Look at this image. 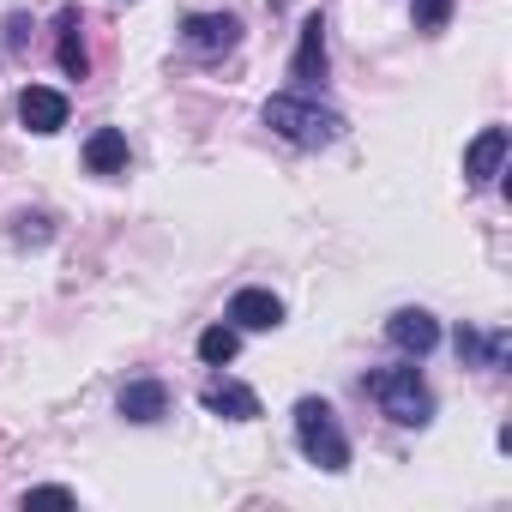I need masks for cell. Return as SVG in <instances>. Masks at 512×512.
Returning <instances> with one entry per match:
<instances>
[{
  "label": "cell",
  "mask_w": 512,
  "mask_h": 512,
  "mask_svg": "<svg viewBox=\"0 0 512 512\" xmlns=\"http://www.w3.org/2000/svg\"><path fill=\"white\" fill-rule=\"evenodd\" d=\"M55 31H61V43H55L61 73H67V79H91V49H85V19H79V7H61Z\"/></svg>",
  "instance_id": "cell-12"
},
{
  "label": "cell",
  "mask_w": 512,
  "mask_h": 512,
  "mask_svg": "<svg viewBox=\"0 0 512 512\" xmlns=\"http://www.w3.org/2000/svg\"><path fill=\"white\" fill-rule=\"evenodd\" d=\"M199 404L211 416H223V422H253V416H260V392L241 386V380H205L199 386Z\"/></svg>",
  "instance_id": "cell-8"
},
{
  "label": "cell",
  "mask_w": 512,
  "mask_h": 512,
  "mask_svg": "<svg viewBox=\"0 0 512 512\" xmlns=\"http://www.w3.org/2000/svg\"><path fill=\"white\" fill-rule=\"evenodd\" d=\"M115 410H121L127 422L151 428V422H163V416H169V386H163V380H127V386H121V398H115Z\"/></svg>",
  "instance_id": "cell-11"
},
{
  "label": "cell",
  "mask_w": 512,
  "mask_h": 512,
  "mask_svg": "<svg viewBox=\"0 0 512 512\" xmlns=\"http://www.w3.org/2000/svg\"><path fill=\"white\" fill-rule=\"evenodd\" d=\"M241 43V19L235 13H187L181 19V49L193 61H223Z\"/></svg>",
  "instance_id": "cell-4"
},
{
  "label": "cell",
  "mask_w": 512,
  "mask_h": 512,
  "mask_svg": "<svg viewBox=\"0 0 512 512\" xmlns=\"http://www.w3.org/2000/svg\"><path fill=\"white\" fill-rule=\"evenodd\" d=\"M19 121H25L31 133H43V139H49V133H61V127H67V97H61V91H49V85H25V91H19Z\"/></svg>",
  "instance_id": "cell-10"
},
{
  "label": "cell",
  "mask_w": 512,
  "mask_h": 512,
  "mask_svg": "<svg viewBox=\"0 0 512 512\" xmlns=\"http://www.w3.org/2000/svg\"><path fill=\"white\" fill-rule=\"evenodd\" d=\"M13 241L19 247H49L55 241V217L49 211H19L13 217Z\"/></svg>",
  "instance_id": "cell-16"
},
{
  "label": "cell",
  "mask_w": 512,
  "mask_h": 512,
  "mask_svg": "<svg viewBox=\"0 0 512 512\" xmlns=\"http://www.w3.org/2000/svg\"><path fill=\"white\" fill-rule=\"evenodd\" d=\"M229 326L235 332H278L284 326V302L272 290H260V284H247V290L229 296Z\"/></svg>",
  "instance_id": "cell-5"
},
{
  "label": "cell",
  "mask_w": 512,
  "mask_h": 512,
  "mask_svg": "<svg viewBox=\"0 0 512 512\" xmlns=\"http://www.w3.org/2000/svg\"><path fill=\"white\" fill-rule=\"evenodd\" d=\"M260 121L284 139V145H296V151H326V145H338L344 139V115L338 109H326V103H314V97H266V109H260Z\"/></svg>",
  "instance_id": "cell-1"
},
{
  "label": "cell",
  "mask_w": 512,
  "mask_h": 512,
  "mask_svg": "<svg viewBox=\"0 0 512 512\" xmlns=\"http://www.w3.org/2000/svg\"><path fill=\"white\" fill-rule=\"evenodd\" d=\"M386 338H392V350H404L410 362H422V356L440 344V320H434L428 308H398V314L386 320Z\"/></svg>",
  "instance_id": "cell-7"
},
{
  "label": "cell",
  "mask_w": 512,
  "mask_h": 512,
  "mask_svg": "<svg viewBox=\"0 0 512 512\" xmlns=\"http://www.w3.org/2000/svg\"><path fill=\"white\" fill-rule=\"evenodd\" d=\"M85 169L91 175H127V133L121 127H97L85 139Z\"/></svg>",
  "instance_id": "cell-14"
},
{
  "label": "cell",
  "mask_w": 512,
  "mask_h": 512,
  "mask_svg": "<svg viewBox=\"0 0 512 512\" xmlns=\"http://www.w3.org/2000/svg\"><path fill=\"white\" fill-rule=\"evenodd\" d=\"M290 79H296L302 91L326 85V19H320V13H308V19H302L296 55H290Z\"/></svg>",
  "instance_id": "cell-6"
},
{
  "label": "cell",
  "mask_w": 512,
  "mask_h": 512,
  "mask_svg": "<svg viewBox=\"0 0 512 512\" xmlns=\"http://www.w3.org/2000/svg\"><path fill=\"white\" fill-rule=\"evenodd\" d=\"M73 500H79V494H73V488H61V482H43V488H31V494H25V506H73Z\"/></svg>",
  "instance_id": "cell-18"
},
{
  "label": "cell",
  "mask_w": 512,
  "mask_h": 512,
  "mask_svg": "<svg viewBox=\"0 0 512 512\" xmlns=\"http://www.w3.org/2000/svg\"><path fill=\"white\" fill-rule=\"evenodd\" d=\"M410 19H416V31H446L452 25V0H416Z\"/></svg>",
  "instance_id": "cell-17"
},
{
  "label": "cell",
  "mask_w": 512,
  "mask_h": 512,
  "mask_svg": "<svg viewBox=\"0 0 512 512\" xmlns=\"http://www.w3.org/2000/svg\"><path fill=\"white\" fill-rule=\"evenodd\" d=\"M362 392L380 404V416H392L398 428H428L434 422V392L422 380L416 362H392V368H368Z\"/></svg>",
  "instance_id": "cell-2"
},
{
  "label": "cell",
  "mask_w": 512,
  "mask_h": 512,
  "mask_svg": "<svg viewBox=\"0 0 512 512\" xmlns=\"http://www.w3.org/2000/svg\"><path fill=\"white\" fill-rule=\"evenodd\" d=\"M458 362L464 368H506V332H476V326H458Z\"/></svg>",
  "instance_id": "cell-13"
},
{
  "label": "cell",
  "mask_w": 512,
  "mask_h": 512,
  "mask_svg": "<svg viewBox=\"0 0 512 512\" xmlns=\"http://www.w3.org/2000/svg\"><path fill=\"white\" fill-rule=\"evenodd\" d=\"M25 43H31V19L13 13V19H7V49H25Z\"/></svg>",
  "instance_id": "cell-19"
},
{
  "label": "cell",
  "mask_w": 512,
  "mask_h": 512,
  "mask_svg": "<svg viewBox=\"0 0 512 512\" xmlns=\"http://www.w3.org/2000/svg\"><path fill=\"white\" fill-rule=\"evenodd\" d=\"M296 446L326 476L350 470V434H344V422H338V410L326 398H296Z\"/></svg>",
  "instance_id": "cell-3"
},
{
  "label": "cell",
  "mask_w": 512,
  "mask_h": 512,
  "mask_svg": "<svg viewBox=\"0 0 512 512\" xmlns=\"http://www.w3.org/2000/svg\"><path fill=\"white\" fill-rule=\"evenodd\" d=\"M506 145H512L506 127H482V133L464 145V181H470V187H488V181L500 175V163H506Z\"/></svg>",
  "instance_id": "cell-9"
},
{
  "label": "cell",
  "mask_w": 512,
  "mask_h": 512,
  "mask_svg": "<svg viewBox=\"0 0 512 512\" xmlns=\"http://www.w3.org/2000/svg\"><path fill=\"white\" fill-rule=\"evenodd\" d=\"M235 350H241V332H235V326H205V332H199V362H205V368L235 362Z\"/></svg>",
  "instance_id": "cell-15"
}]
</instances>
